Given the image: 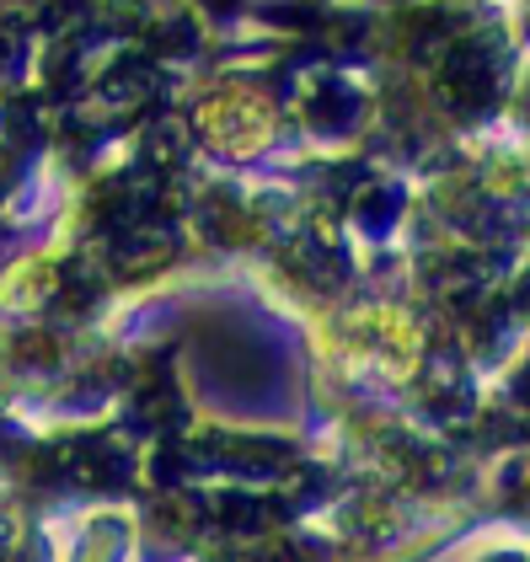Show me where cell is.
I'll use <instances>...</instances> for the list:
<instances>
[{
	"label": "cell",
	"instance_id": "cell-1",
	"mask_svg": "<svg viewBox=\"0 0 530 562\" xmlns=\"http://www.w3.org/2000/svg\"><path fill=\"white\" fill-rule=\"evenodd\" d=\"M204 119H210V124H241V119H247V113H241V108H236V97H221V102H210V108H204ZM247 130L252 134H268V113L263 108H258V97H252V124H247Z\"/></svg>",
	"mask_w": 530,
	"mask_h": 562
}]
</instances>
